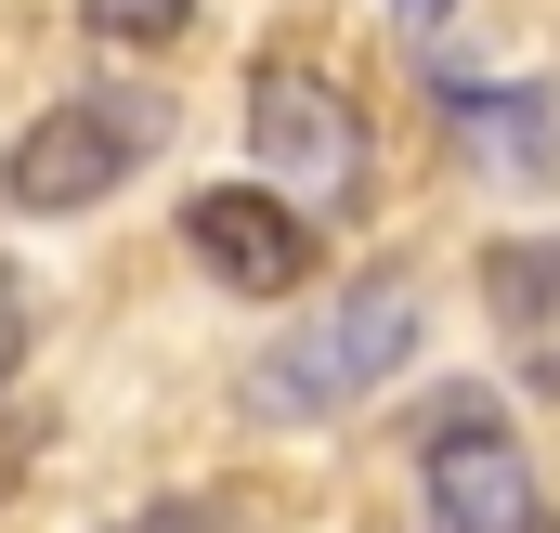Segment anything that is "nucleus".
I'll return each mask as SVG.
<instances>
[{"mask_svg": "<svg viewBox=\"0 0 560 533\" xmlns=\"http://www.w3.org/2000/svg\"><path fill=\"white\" fill-rule=\"evenodd\" d=\"M482 312H495L509 365L560 391V235H509V248L482 261Z\"/></svg>", "mask_w": 560, "mask_h": 533, "instance_id": "obj_7", "label": "nucleus"}, {"mask_svg": "<svg viewBox=\"0 0 560 533\" xmlns=\"http://www.w3.org/2000/svg\"><path fill=\"white\" fill-rule=\"evenodd\" d=\"M156 143H170V105H143V92H79V105H39V118H26V143L0 156V196H13L26 222L105 209V196L131 182Z\"/></svg>", "mask_w": 560, "mask_h": 533, "instance_id": "obj_2", "label": "nucleus"}, {"mask_svg": "<svg viewBox=\"0 0 560 533\" xmlns=\"http://www.w3.org/2000/svg\"><path fill=\"white\" fill-rule=\"evenodd\" d=\"M79 39H105V52H183L196 0H79Z\"/></svg>", "mask_w": 560, "mask_h": 533, "instance_id": "obj_8", "label": "nucleus"}, {"mask_svg": "<svg viewBox=\"0 0 560 533\" xmlns=\"http://www.w3.org/2000/svg\"><path fill=\"white\" fill-rule=\"evenodd\" d=\"M183 248H196V273H222L235 299H287V286H313V209L248 196V182H209V196H183Z\"/></svg>", "mask_w": 560, "mask_h": 533, "instance_id": "obj_5", "label": "nucleus"}, {"mask_svg": "<svg viewBox=\"0 0 560 533\" xmlns=\"http://www.w3.org/2000/svg\"><path fill=\"white\" fill-rule=\"evenodd\" d=\"M235 118H248V156L275 169L300 209H339V196H365V105L326 79V66H248V92H235Z\"/></svg>", "mask_w": 560, "mask_h": 533, "instance_id": "obj_4", "label": "nucleus"}, {"mask_svg": "<svg viewBox=\"0 0 560 533\" xmlns=\"http://www.w3.org/2000/svg\"><path fill=\"white\" fill-rule=\"evenodd\" d=\"M418 273H365L352 299H326L300 339H275L261 365H248V416H275V429H326V416H352L365 391H392L405 365H418Z\"/></svg>", "mask_w": 560, "mask_h": 533, "instance_id": "obj_1", "label": "nucleus"}, {"mask_svg": "<svg viewBox=\"0 0 560 533\" xmlns=\"http://www.w3.org/2000/svg\"><path fill=\"white\" fill-rule=\"evenodd\" d=\"M443 131L482 182L509 196H560V92L535 79H443Z\"/></svg>", "mask_w": 560, "mask_h": 533, "instance_id": "obj_6", "label": "nucleus"}, {"mask_svg": "<svg viewBox=\"0 0 560 533\" xmlns=\"http://www.w3.org/2000/svg\"><path fill=\"white\" fill-rule=\"evenodd\" d=\"M26 339H39V286L0 261V391H13V365H26Z\"/></svg>", "mask_w": 560, "mask_h": 533, "instance_id": "obj_9", "label": "nucleus"}, {"mask_svg": "<svg viewBox=\"0 0 560 533\" xmlns=\"http://www.w3.org/2000/svg\"><path fill=\"white\" fill-rule=\"evenodd\" d=\"M418 495H430V533H548L535 455L509 442L495 391H443L418 416Z\"/></svg>", "mask_w": 560, "mask_h": 533, "instance_id": "obj_3", "label": "nucleus"}, {"mask_svg": "<svg viewBox=\"0 0 560 533\" xmlns=\"http://www.w3.org/2000/svg\"><path fill=\"white\" fill-rule=\"evenodd\" d=\"M392 13H405V26H430V13H456V0H392Z\"/></svg>", "mask_w": 560, "mask_h": 533, "instance_id": "obj_11", "label": "nucleus"}, {"mask_svg": "<svg viewBox=\"0 0 560 533\" xmlns=\"http://www.w3.org/2000/svg\"><path fill=\"white\" fill-rule=\"evenodd\" d=\"M548 533H560V521H548Z\"/></svg>", "mask_w": 560, "mask_h": 533, "instance_id": "obj_12", "label": "nucleus"}, {"mask_svg": "<svg viewBox=\"0 0 560 533\" xmlns=\"http://www.w3.org/2000/svg\"><path fill=\"white\" fill-rule=\"evenodd\" d=\"M222 521V508H209V495H183V508H156V521H105V533H209Z\"/></svg>", "mask_w": 560, "mask_h": 533, "instance_id": "obj_10", "label": "nucleus"}]
</instances>
